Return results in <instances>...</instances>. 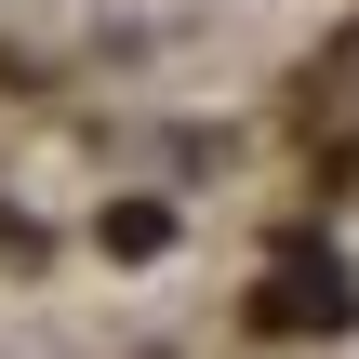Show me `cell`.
Returning <instances> with one entry per match:
<instances>
[{
	"mask_svg": "<svg viewBox=\"0 0 359 359\" xmlns=\"http://www.w3.org/2000/svg\"><path fill=\"white\" fill-rule=\"evenodd\" d=\"M346 320H359V280L320 240H293V253L266 266V333H346Z\"/></svg>",
	"mask_w": 359,
	"mask_h": 359,
	"instance_id": "6da1fadb",
	"label": "cell"
},
{
	"mask_svg": "<svg viewBox=\"0 0 359 359\" xmlns=\"http://www.w3.org/2000/svg\"><path fill=\"white\" fill-rule=\"evenodd\" d=\"M160 240H173L160 200H107V253H160Z\"/></svg>",
	"mask_w": 359,
	"mask_h": 359,
	"instance_id": "7a4b0ae2",
	"label": "cell"
}]
</instances>
